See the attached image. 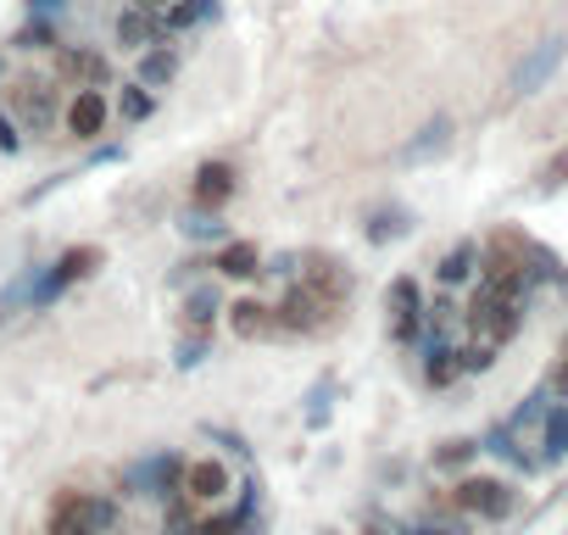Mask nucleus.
Here are the masks:
<instances>
[{
    "instance_id": "f257e3e1",
    "label": "nucleus",
    "mask_w": 568,
    "mask_h": 535,
    "mask_svg": "<svg viewBox=\"0 0 568 535\" xmlns=\"http://www.w3.org/2000/svg\"><path fill=\"white\" fill-rule=\"evenodd\" d=\"M112 524H118V502L112 496L62 491L51 502V535H112Z\"/></svg>"
},
{
    "instance_id": "f03ea898",
    "label": "nucleus",
    "mask_w": 568,
    "mask_h": 535,
    "mask_svg": "<svg viewBox=\"0 0 568 535\" xmlns=\"http://www.w3.org/2000/svg\"><path fill=\"white\" fill-rule=\"evenodd\" d=\"M524 307H529V302H518V296H496L490 285H479V291H474V302L463 307V324H468L479 341L507 346V341L524 330Z\"/></svg>"
},
{
    "instance_id": "7ed1b4c3",
    "label": "nucleus",
    "mask_w": 568,
    "mask_h": 535,
    "mask_svg": "<svg viewBox=\"0 0 568 535\" xmlns=\"http://www.w3.org/2000/svg\"><path fill=\"white\" fill-rule=\"evenodd\" d=\"M101 262H106V251H101V245H73V251H62V256H57V262L45 268V274L34 280L29 302H34V307H51V302H57V296H62L68 285L90 280V274H95Z\"/></svg>"
},
{
    "instance_id": "20e7f679",
    "label": "nucleus",
    "mask_w": 568,
    "mask_h": 535,
    "mask_svg": "<svg viewBox=\"0 0 568 535\" xmlns=\"http://www.w3.org/2000/svg\"><path fill=\"white\" fill-rule=\"evenodd\" d=\"M452 502H457V513H468V518H485V524H501V518L518 507L513 485H507V480H496V474H468V480H457Z\"/></svg>"
},
{
    "instance_id": "39448f33",
    "label": "nucleus",
    "mask_w": 568,
    "mask_h": 535,
    "mask_svg": "<svg viewBox=\"0 0 568 535\" xmlns=\"http://www.w3.org/2000/svg\"><path fill=\"white\" fill-rule=\"evenodd\" d=\"M273 313H278V330H291V335H324V330L341 319V307L324 302L313 285H291Z\"/></svg>"
},
{
    "instance_id": "423d86ee",
    "label": "nucleus",
    "mask_w": 568,
    "mask_h": 535,
    "mask_svg": "<svg viewBox=\"0 0 568 535\" xmlns=\"http://www.w3.org/2000/svg\"><path fill=\"white\" fill-rule=\"evenodd\" d=\"M184 468H190L184 457L156 452V457L123 468V491H129V496H184Z\"/></svg>"
},
{
    "instance_id": "0eeeda50",
    "label": "nucleus",
    "mask_w": 568,
    "mask_h": 535,
    "mask_svg": "<svg viewBox=\"0 0 568 535\" xmlns=\"http://www.w3.org/2000/svg\"><path fill=\"white\" fill-rule=\"evenodd\" d=\"M296 274H302V285H313V291H318L324 302H335V307H346L352 291H357L352 268H346L341 256H329V251H302V256H296Z\"/></svg>"
},
{
    "instance_id": "6e6552de",
    "label": "nucleus",
    "mask_w": 568,
    "mask_h": 535,
    "mask_svg": "<svg viewBox=\"0 0 568 535\" xmlns=\"http://www.w3.org/2000/svg\"><path fill=\"white\" fill-rule=\"evenodd\" d=\"M562 57H568V40H562V34H546L540 46H529V51L518 57L513 79H507V95H535V90H546L551 73L562 68Z\"/></svg>"
},
{
    "instance_id": "1a4fd4ad",
    "label": "nucleus",
    "mask_w": 568,
    "mask_h": 535,
    "mask_svg": "<svg viewBox=\"0 0 568 535\" xmlns=\"http://www.w3.org/2000/svg\"><path fill=\"white\" fill-rule=\"evenodd\" d=\"M385 313H390V341H413V335L424 330V285H418L413 274L390 280V291H385Z\"/></svg>"
},
{
    "instance_id": "9d476101",
    "label": "nucleus",
    "mask_w": 568,
    "mask_h": 535,
    "mask_svg": "<svg viewBox=\"0 0 568 535\" xmlns=\"http://www.w3.org/2000/svg\"><path fill=\"white\" fill-rule=\"evenodd\" d=\"M12 118H18L23 129L45 134V129L57 123V84H45V79H18V84H12Z\"/></svg>"
},
{
    "instance_id": "9b49d317",
    "label": "nucleus",
    "mask_w": 568,
    "mask_h": 535,
    "mask_svg": "<svg viewBox=\"0 0 568 535\" xmlns=\"http://www.w3.org/2000/svg\"><path fill=\"white\" fill-rule=\"evenodd\" d=\"M106 118H112V101L101 95V84H79V95H73L68 112H62V123H68L73 140H95V134L106 129Z\"/></svg>"
},
{
    "instance_id": "f8f14e48",
    "label": "nucleus",
    "mask_w": 568,
    "mask_h": 535,
    "mask_svg": "<svg viewBox=\"0 0 568 535\" xmlns=\"http://www.w3.org/2000/svg\"><path fill=\"white\" fill-rule=\"evenodd\" d=\"M452 134H457V123L446 118V112H435L413 140H402V151H396V162H407V168H418V162H435V157H446L452 151Z\"/></svg>"
},
{
    "instance_id": "ddd939ff",
    "label": "nucleus",
    "mask_w": 568,
    "mask_h": 535,
    "mask_svg": "<svg viewBox=\"0 0 568 535\" xmlns=\"http://www.w3.org/2000/svg\"><path fill=\"white\" fill-rule=\"evenodd\" d=\"M229 330H234L240 341H267V335H278V313H273L267 302H256V296H240V302L229 307Z\"/></svg>"
},
{
    "instance_id": "4468645a",
    "label": "nucleus",
    "mask_w": 568,
    "mask_h": 535,
    "mask_svg": "<svg viewBox=\"0 0 568 535\" xmlns=\"http://www.w3.org/2000/svg\"><path fill=\"white\" fill-rule=\"evenodd\" d=\"M229 195H234V168L229 162H201L195 168V206L217 212V206H229Z\"/></svg>"
},
{
    "instance_id": "2eb2a0df",
    "label": "nucleus",
    "mask_w": 568,
    "mask_h": 535,
    "mask_svg": "<svg viewBox=\"0 0 568 535\" xmlns=\"http://www.w3.org/2000/svg\"><path fill=\"white\" fill-rule=\"evenodd\" d=\"M184 496H195V502H223V496H229V468H223L217 457L190 463V468H184Z\"/></svg>"
},
{
    "instance_id": "dca6fc26",
    "label": "nucleus",
    "mask_w": 568,
    "mask_h": 535,
    "mask_svg": "<svg viewBox=\"0 0 568 535\" xmlns=\"http://www.w3.org/2000/svg\"><path fill=\"white\" fill-rule=\"evenodd\" d=\"M212 268L223 280H251V274H262V251H256V240H223Z\"/></svg>"
},
{
    "instance_id": "f3484780",
    "label": "nucleus",
    "mask_w": 568,
    "mask_h": 535,
    "mask_svg": "<svg viewBox=\"0 0 568 535\" xmlns=\"http://www.w3.org/2000/svg\"><path fill=\"white\" fill-rule=\"evenodd\" d=\"M156 40H162V18H156V12L129 7V12L118 18V46H123V51H145V46H156Z\"/></svg>"
},
{
    "instance_id": "a211bd4d",
    "label": "nucleus",
    "mask_w": 568,
    "mask_h": 535,
    "mask_svg": "<svg viewBox=\"0 0 568 535\" xmlns=\"http://www.w3.org/2000/svg\"><path fill=\"white\" fill-rule=\"evenodd\" d=\"M568 457V402H551L540 418V468Z\"/></svg>"
},
{
    "instance_id": "6ab92c4d",
    "label": "nucleus",
    "mask_w": 568,
    "mask_h": 535,
    "mask_svg": "<svg viewBox=\"0 0 568 535\" xmlns=\"http://www.w3.org/2000/svg\"><path fill=\"white\" fill-rule=\"evenodd\" d=\"M363 234H368V245H390V240H402V234H413V212L407 206H374L368 212V223H363Z\"/></svg>"
},
{
    "instance_id": "aec40b11",
    "label": "nucleus",
    "mask_w": 568,
    "mask_h": 535,
    "mask_svg": "<svg viewBox=\"0 0 568 535\" xmlns=\"http://www.w3.org/2000/svg\"><path fill=\"white\" fill-rule=\"evenodd\" d=\"M217 18V0H168V12H162V34H190L201 23Z\"/></svg>"
},
{
    "instance_id": "412c9836",
    "label": "nucleus",
    "mask_w": 568,
    "mask_h": 535,
    "mask_svg": "<svg viewBox=\"0 0 568 535\" xmlns=\"http://www.w3.org/2000/svg\"><path fill=\"white\" fill-rule=\"evenodd\" d=\"M457 374H463V369H457V346H452L446 335H429V341H424V380L440 391V385H452Z\"/></svg>"
},
{
    "instance_id": "4be33fe9",
    "label": "nucleus",
    "mask_w": 568,
    "mask_h": 535,
    "mask_svg": "<svg viewBox=\"0 0 568 535\" xmlns=\"http://www.w3.org/2000/svg\"><path fill=\"white\" fill-rule=\"evenodd\" d=\"M474 274H479V245H474V240H457V245L440 256V268H435L440 285H468Z\"/></svg>"
},
{
    "instance_id": "5701e85b",
    "label": "nucleus",
    "mask_w": 568,
    "mask_h": 535,
    "mask_svg": "<svg viewBox=\"0 0 568 535\" xmlns=\"http://www.w3.org/2000/svg\"><path fill=\"white\" fill-rule=\"evenodd\" d=\"M57 73L73 79V84H106V62L95 51H73V46L57 51Z\"/></svg>"
},
{
    "instance_id": "b1692460",
    "label": "nucleus",
    "mask_w": 568,
    "mask_h": 535,
    "mask_svg": "<svg viewBox=\"0 0 568 535\" xmlns=\"http://www.w3.org/2000/svg\"><path fill=\"white\" fill-rule=\"evenodd\" d=\"M479 446H485V452H496V457H507V463H513V468H524V474H535V468H540V457H529V452L518 446V430H513V424H496Z\"/></svg>"
},
{
    "instance_id": "393cba45",
    "label": "nucleus",
    "mask_w": 568,
    "mask_h": 535,
    "mask_svg": "<svg viewBox=\"0 0 568 535\" xmlns=\"http://www.w3.org/2000/svg\"><path fill=\"white\" fill-rule=\"evenodd\" d=\"M251 491H256V480L245 485V496H240L229 513H217V518H201V524H195V535H240V529L251 524V507H256V496H251Z\"/></svg>"
},
{
    "instance_id": "a878e982",
    "label": "nucleus",
    "mask_w": 568,
    "mask_h": 535,
    "mask_svg": "<svg viewBox=\"0 0 568 535\" xmlns=\"http://www.w3.org/2000/svg\"><path fill=\"white\" fill-rule=\"evenodd\" d=\"M173 73H179V57H173V51H162V46H145V57H140V84L168 90V84H173Z\"/></svg>"
},
{
    "instance_id": "bb28decb",
    "label": "nucleus",
    "mask_w": 568,
    "mask_h": 535,
    "mask_svg": "<svg viewBox=\"0 0 568 535\" xmlns=\"http://www.w3.org/2000/svg\"><path fill=\"white\" fill-rule=\"evenodd\" d=\"M217 313H223V302H217L212 285H195V291L184 296V324H190V330H212Z\"/></svg>"
},
{
    "instance_id": "cd10ccee",
    "label": "nucleus",
    "mask_w": 568,
    "mask_h": 535,
    "mask_svg": "<svg viewBox=\"0 0 568 535\" xmlns=\"http://www.w3.org/2000/svg\"><path fill=\"white\" fill-rule=\"evenodd\" d=\"M118 112H123V123H145L151 112H156V95H151V84H123V95H118Z\"/></svg>"
},
{
    "instance_id": "c85d7f7f",
    "label": "nucleus",
    "mask_w": 568,
    "mask_h": 535,
    "mask_svg": "<svg viewBox=\"0 0 568 535\" xmlns=\"http://www.w3.org/2000/svg\"><path fill=\"white\" fill-rule=\"evenodd\" d=\"M12 46H18V51H51V46H57V23H51V18H29Z\"/></svg>"
},
{
    "instance_id": "c756f323",
    "label": "nucleus",
    "mask_w": 568,
    "mask_h": 535,
    "mask_svg": "<svg viewBox=\"0 0 568 535\" xmlns=\"http://www.w3.org/2000/svg\"><path fill=\"white\" fill-rule=\"evenodd\" d=\"M206 352H212V330H190V335L179 341V357H173V363L190 374V369H201V363H206Z\"/></svg>"
},
{
    "instance_id": "7c9ffc66",
    "label": "nucleus",
    "mask_w": 568,
    "mask_h": 535,
    "mask_svg": "<svg viewBox=\"0 0 568 535\" xmlns=\"http://www.w3.org/2000/svg\"><path fill=\"white\" fill-rule=\"evenodd\" d=\"M546 407H551V385H540V391H529V396H524V407H518V413H513L507 424H513V430H535V424L546 418Z\"/></svg>"
},
{
    "instance_id": "2f4dec72",
    "label": "nucleus",
    "mask_w": 568,
    "mask_h": 535,
    "mask_svg": "<svg viewBox=\"0 0 568 535\" xmlns=\"http://www.w3.org/2000/svg\"><path fill=\"white\" fill-rule=\"evenodd\" d=\"M496 363V341H468V346H457V369L463 374H485Z\"/></svg>"
},
{
    "instance_id": "473e14b6",
    "label": "nucleus",
    "mask_w": 568,
    "mask_h": 535,
    "mask_svg": "<svg viewBox=\"0 0 568 535\" xmlns=\"http://www.w3.org/2000/svg\"><path fill=\"white\" fill-rule=\"evenodd\" d=\"M485 446L479 441H446V446H435V468H463V463H474Z\"/></svg>"
},
{
    "instance_id": "72a5a7b5",
    "label": "nucleus",
    "mask_w": 568,
    "mask_h": 535,
    "mask_svg": "<svg viewBox=\"0 0 568 535\" xmlns=\"http://www.w3.org/2000/svg\"><path fill=\"white\" fill-rule=\"evenodd\" d=\"M562 184H568V151H557V157L540 168V184H535V190H540V195H551V190H562Z\"/></svg>"
},
{
    "instance_id": "f704fd0d",
    "label": "nucleus",
    "mask_w": 568,
    "mask_h": 535,
    "mask_svg": "<svg viewBox=\"0 0 568 535\" xmlns=\"http://www.w3.org/2000/svg\"><path fill=\"white\" fill-rule=\"evenodd\" d=\"M18 129H23L18 118L0 112V151H7V157H12V151H23V134H18Z\"/></svg>"
},
{
    "instance_id": "c9c22d12",
    "label": "nucleus",
    "mask_w": 568,
    "mask_h": 535,
    "mask_svg": "<svg viewBox=\"0 0 568 535\" xmlns=\"http://www.w3.org/2000/svg\"><path fill=\"white\" fill-rule=\"evenodd\" d=\"M184 234H190V240H217V245L229 240V234H223V223H206V218H190V223H184Z\"/></svg>"
},
{
    "instance_id": "e433bc0d",
    "label": "nucleus",
    "mask_w": 568,
    "mask_h": 535,
    "mask_svg": "<svg viewBox=\"0 0 568 535\" xmlns=\"http://www.w3.org/2000/svg\"><path fill=\"white\" fill-rule=\"evenodd\" d=\"M62 12H68V0H34V18H51L57 23Z\"/></svg>"
},
{
    "instance_id": "4c0bfd02",
    "label": "nucleus",
    "mask_w": 568,
    "mask_h": 535,
    "mask_svg": "<svg viewBox=\"0 0 568 535\" xmlns=\"http://www.w3.org/2000/svg\"><path fill=\"white\" fill-rule=\"evenodd\" d=\"M402 535H457V529L452 524H407Z\"/></svg>"
},
{
    "instance_id": "58836bf2",
    "label": "nucleus",
    "mask_w": 568,
    "mask_h": 535,
    "mask_svg": "<svg viewBox=\"0 0 568 535\" xmlns=\"http://www.w3.org/2000/svg\"><path fill=\"white\" fill-rule=\"evenodd\" d=\"M134 7H145V12H156V7H162V0H134Z\"/></svg>"
},
{
    "instance_id": "ea45409f",
    "label": "nucleus",
    "mask_w": 568,
    "mask_h": 535,
    "mask_svg": "<svg viewBox=\"0 0 568 535\" xmlns=\"http://www.w3.org/2000/svg\"><path fill=\"white\" fill-rule=\"evenodd\" d=\"M368 535H374V529H368Z\"/></svg>"
}]
</instances>
